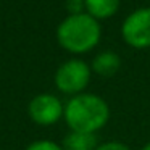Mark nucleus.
<instances>
[{"label":"nucleus","mask_w":150,"mask_h":150,"mask_svg":"<svg viewBox=\"0 0 150 150\" xmlns=\"http://www.w3.org/2000/svg\"><path fill=\"white\" fill-rule=\"evenodd\" d=\"M121 0H86V13L97 21L108 20L120 10Z\"/></svg>","instance_id":"nucleus-8"},{"label":"nucleus","mask_w":150,"mask_h":150,"mask_svg":"<svg viewBox=\"0 0 150 150\" xmlns=\"http://www.w3.org/2000/svg\"><path fill=\"white\" fill-rule=\"evenodd\" d=\"M140 150H150V140H149V142H145V144H144V145H142V149H140Z\"/></svg>","instance_id":"nucleus-12"},{"label":"nucleus","mask_w":150,"mask_h":150,"mask_svg":"<svg viewBox=\"0 0 150 150\" xmlns=\"http://www.w3.org/2000/svg\"><path fill=\"white\" fill-rule=\"evenodd\" d=\"M120 68H121V57L113 50L98 52L92 58L91 63L92 73L100 76V78H111L120 71Z\"/></svg>","instance_id":"nucleus-6"},{"label":"nucleus","mask_w":150,"mask_h":150,"mask_svg":"<svg viewBox=\"0 0 150 150\" xmlns=\"http://www.w3.org/2000/svg\"><path fill=\"white\" fill-rule=\"evenodd\" d=\"M91 78L92 69L89 63L81 58H69L57 68L53 81L55 87L62 94L74 97L86 92L87 86L91 84Z\"/></svg>","instance_id":"nucleus-3"},{"label":"nucleus","mask_w":150,"mask_h":150,"mask_svg":"<svg viewBox=\"0 0 150 150\" xmlns=\"http://www.w3.org/2000/svg\"><path fill=\"white\" fill-rule=\"evenodd\" d=\"M63 113L65 103L60 100V97L49 92L36 95L28 105V115L33 123L39 126H53L63 120Z\"/></svg>","instance_id":"nucleus-5"},{"label":"nucleus","mask_w":150,"mask_h":150,"mask_svg":"<svg viewBox=\"0 0 150 150\" xmlns=\"http://www.w3.org/2000/svg\"><path fill=\"white\" fill-rule=\"evenodd\" d=\"M95 150H131L129 145L121 140H107V142H100Z\"/></svg>","instance_id":"nucleus-10"},{"label":"nucleus","mask_w":150,"mask_h":150,"mask_svg":"<svg viewBox=\"0 0 150 150\" xmlns=\"http://www.w3.org/2000/svg\"><path fill=\"white\" fill-rule=\"evenodd\" d=\"M121 37L131 49H150V7L134 10L121 24Z\"/></svg>","instance_id":"nucleus-4"},{"label":"nucleus","mask_w":150,"mask_h":150,"mask_svg":"<svg viewBox=\"0 0 150 150\" xmlns=\"http://www.w3.org/2000/svg\"><path fill=\"white\" fill-rule=\"evenodd\" d=\"M97 134H86V132H76L69 131L62 140L63 150H95L98 145Z\"/></svg>","instance_id":"nucleus-7"},{"label":"nucleus","mask_w":150,"mask_h":150,"mask_svg":"<svg viewBox=\"0 0 150 150\" xmlns=\"http://www.w3.org/2000/svg\"><path fill=\"white\" fill-rule=\"evenodd\" d=\"M102 39V26L91 15H68L57 28V40L66 52L82 55L98 45Z\"/></svg>","instance_id":"nucleus-2"},{"label":"nucleus","mask_w":150,"mask_h":150,"mask_svg":"<svg viewBox=\"0 0 150 150\" xmlns=\"http://www.w3.org/2000/svg\"><path fill=\"white\" fill-rule=\"evenodd\" d=\"M24 150H63V149H62L60 144L53 142V140L40 139V140H34V142H31Z\"/></svg>","instance_id":"nucleus-9"},{"label":"nucleus","mask_w":150,"mask_h":150,"mask_svg":"<svg viewBox=\"0 0 150 150\" xmlns=\"http://www.w3.org/2000/svg\"><path fill=\"white\" fill-rule=\"evenodd\" d=\"M111 110L103 97L92 92H82L69 97L65 103V120L69 131L86 134H97L108 124Z\"/></svg>","instance_id":"nucleus-1"},{"label":"nucleus","mask_w":150,"mask_h":150,"mask_svg":"<svg viewBox=\"0 0 150 150\" xmlns=\"http://www.w3.org/2000/svg\"><path fill=\"white\" fill-rule=\"evenodd\" d=\"M65 5L69 15H78L86 11V0H65Z\"/></svg>","instance_id":"nucleus-11"}]
</instances>
